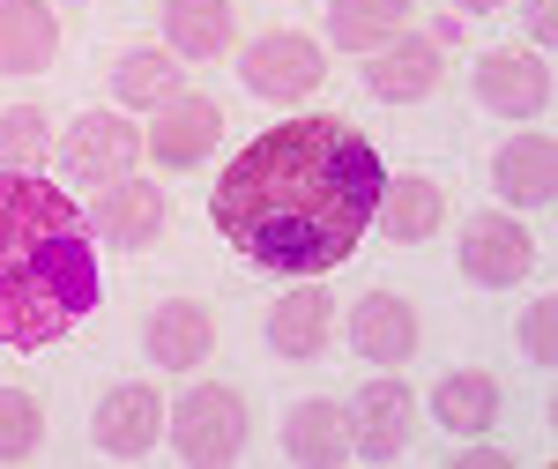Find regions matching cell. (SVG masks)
Wrapping results in <instances>:
<instances>
[{"instance_id": "1", "label": "cell", "mask_w": 558, "mask_h": 469, "mask_svg": "<svg viewBox=\"0 0 558 469\" xmlns=\"http://www.w3.org/2000/svg\"><path fill=\"white\" fill-rule=\"evenodd\" d=\"M380 179L387 171L365 134L336 112H313V120H283V128L254 134L223 165L209 216L254 268L328 276L373 231Z\"/></svg>"}, {"instance_id": "2", "label": "cell", "mask_w": 558, "mask_h": 469, "mask_svg": "<svg viewBox=\"0 0 558 469\" xmlns=\"http://www.w3.org/2000/svg\"><path fill=\"white\" fill-rule=\"evenodd\" d=\"M105 299V276L89 254L83 209L60 194V179L0 171V342L45 350L83 328Z\"/></svg>"}, {"instance_id": "3", "label": "cell", "mask_w": 558, "mask_h": 469, "mask_svg": "<svg viewBox=\"0 0 558 469\" xmlns=\"http://www.w3.org/2000/svg\"><path fill=\"white\" fill-rule=\"evenodd\" d=\"M476 105L499 120H536L551 112V60L536 45H499L476 60Z\"/></svg>"}, {"instance_id": "4", "label": "cell", "mask_w": 558, "mask_h": 469, "mask_svg": "<svg viewBox=\"0 0 558 469\" xmlns=\"http://www.w3.org/2000/svg\"><path fill=\"white\" fill-rule=\"evenodd\" d=\"M246 89L268 97V105H299L313 89L328 83V60H320V45L305 38V31H268V38L246 45Z\"/></svg>"}, {"instance_id": "5", "label": "cell", "mask_w": 558, "mask_h": 469, "mask_svg": "<svg viewBox=\"0 0 558 469\" xmlns=\"http://www.w3.org/2000/svg\"><path fill=\"white\" fill-rule=\"evenodd\" d=\"M179 455L186 462H239V447H246V395L239 387H194L186 402H179Z\"/></svg>"}, {"instance_id": "6", "label": "cell", "mask_w": 558, "mask_h": 469, "mask_svg": "<svg viewBox=\"0 0 558 469\" xmlns=\"http://www.w3.org/2000/svg\"><path fill=\"white\" fill-rule=\"evenodd\" d=\"M134 157H142V134H134V120H120V112H83V120L68 128V142H60L68 179H89V187L128 179Z\"/></svg>"}, {"instance_id": "7", "label": "cell", "mask_w": 558, "mask_h": 469, "mask_svg": "<svg viewBox=\"0 0 558 469\" xmlns=\"http://www.w3.org/2000/svg\"><path fill=\"white\" fill-rule=\"evenodd\" d=\"M97 447L105 455H120V462H142L157 440H165V395L149 381H120L105 402H97Z\"/></svg>"}, {"instance_id": "8", "label": "cell", "mask_w": 558, "mask_h": 469, "mask_svg": "<svg viewBox=\"0 0 558 469\" xmlns=\"http://www.w3.org/2000/svg\"><path fill=\"white\" fill-rule=\"evenodd\" d=\"M350 418V455H365V462H395L402 447H410V432H417V395L402 381H373L357 395V410Z\"/></svg>"}, {"instance_id": "9", "label": "cell", "mask_w": 558, "mask_h": 469, "mask_svg": "<svg viewBox=\"0 0 558 469\" xmlns=\"http://www.w3.org/2000/svg\"><path fill=\"white\" fill-rule=\"evenodd\" d=\"M365 83H373V97H387V105H417V97H432V89L447 83L439 38H425V31H402V38H387L380 52L365 60Z\"/></svg>"}, {"instance_id": "10", "label": "cell", "mask_w": 558, "mask_h": 469, "mask_svg": "<svg viewBox=\"0 0 558 469\" xmlns=\"http://www.w3.org/2000/svg\"><path fill=\"white\" fill-rule=\"evenodd\" d=\"M216 134H223L216 97H165V105H157V128L142 134V149H149L157 165H202L216 149Z\"/></svg>"}, {"instance_id": "11", "label": "cell", "mask_w": 558, "mask_h": 469, "mask_svg": "<svg viewBox=\"0 0 558 469\" xmlns=\"http://www.w3.org/2000/svg\"><path fill=\"white\" fill-rule=\"evenodd\" d=\"M142 350L165 365V373H186V365H202L216 350V321L202 299H165L149 321H142Z\"/></svg>"}, {"instance_id": "12", "label": "cell", "mask_w": 558, "mask_h": 469, "mask_svg": "<svg viewBox=\"0 0 558 469\" xmlns=\"http://www.w3.org/2000/svg\"><path fill=\"white\" fill-rule=\"evenodd\" d=\"M462 276L492 284V291L521 284L529 276V231H521L514 216H470V231H462Z\"/></svg>"}, {"instance_id": "13", "label": "cell", "mask_w": 558, "mask_h": 469, "mask_svg": "<svg viewBox=\"0 0 558 469\" xmlns=\"http://www.w3.org/2000/svg\"><path fill=\"white\" fill-rule=\"evenodd\" d=\"M492 187L521 202V209H551L558 202V142L544 128L536 134H514L499 157H492Z\"/></svg>"}, {"instance_id": "14", "label": "cell", "mask_w": 558, "mask_h": 469, "mask_svg": "<svg viewBox=\"0 0 558 469\" xmlns=\"http://www.w3.org/2000/svg\"><path fill=\"white\" fill-rule=\"evenodd\" d=\"M60 60V15L45 0H0V75H45Z\"/></svg>"}, {"instance_id": "15", "label": "cell", "mask_w": 558, "mask_h": 469, "mask_svg": "<svg viewBox=\"0 0 558 469\" xmlns=\"http://www.w3.org/2000/svg\"><path fill=\"white\" fill-rule=\"evenodd\" d=\"M439 216H447V194H439V179H417V171H402V179H380V224L387 246H425L432 231H439Z\"/></svg>"}, {"instance_id": "16", "label": "cell", "mask_w": 558, "mask_h": 469, "mask_svg": "<svg viewBox=\"0 0 558 469\" xmlns=\"http://www.w3.org/2000/svg\"><path fill=\"white\" fill-rule=\"evenodd\" d=\"M350 342H357V358H373V365L417 358V305L402 299V291L357 299V313H350Z\"/></svg>"}, {"instance_id": "17", "label": "cell", "mask_w": 558, "mask_h": 469, "mask_svg": "<svg viewBox=\"0 0 558 469\" xmlns=\"http://www.w3.org/2000/svg\"><path fill=\"white\" fill-rule=\"evenodd\" d=\"M89 224H97L112 246H149V239H165V194L128 171V179H112V187L97 194Z\"/></svg>"}, {"instance_id": "18", "label": "cell", "mask_w": 558, "mask_h": 469, "mask_svg": "<svg viewBox=\"0 0 558 469\" xmlns=\"http://www.w3.org/2000/svg\"><path fill=\"white\" fill-rule=\"evenodd\" d=\"M283 455L291 462H313V469H328V462H350V418H343V402H291V418H283Z\"/></svg>"}, {"instance_id": "19", "label": "cell", "mask_w": 558, "mask_h": 469, "mask_svg": "<svg viewBox=\"0 0 558 469\" xmlns=\"http://www.w3.org/2000/svg\"><path fill=\"white\" fill-rule=\"evenodd\" d=\"M165 38L179 45V60H223L239 38L231 0H165Z\"/></svg>"}, {"instance_id": "20", "label": "cell", "mask_w": 558, "mask_h": 469, "mask_svg": "<svg viewBox=\"0 0 558 469\" xmlns=\"http://www.w3.org/2000/svg\"><path fill=\"white\" fill-rule=\"evenodd\" d=\"M410 0H328V38L343 45V52H380L387 38H402L410 31Z\"/></svg>"}, {"instance_id": "21", "label": "cell", "mask_w": 558, "mask_h": 469, "mask_svg": "<svg viewBox=\"0 0 558 469\" xmlns=\"http://www.w3.org/2000/svg\"><path fill=\"white\" fill-rule=\"evenodd\" d=\"M268 342H276V358H320V342H328V299L299 284L291 299L268 305Z\"/></svg>"}, {"instance_id": "22", "label": "cell", "mask_w": 558, "mask_h": 469, "mask_svg": "<svg viewBox=\"0 0 558 469\" xmlns=\"http://www.w3.org/2000/svg\"><path fill=\"white\" fill-rule=\"evenodd\" d=\"M432 418L447 432H492V418H499V381L492 373H447V381L432 387Z\"/></svg>"}, {"instance_id": "23", "label": "cell", "mask_w": 558, "mask_h": 469, "mask_svg": "<svg viewBox=\"0 0 558 469\" xmlns=\"http://www.w3.org/2000/svg\"><path fill=\"white\" fill-rule=\"evenodd\" d=\"M112 89H120V105H165L179 97V60L165 45H128L112 60Z\"/></svg>"}, {"instance_id": "24", "label": "cell", "mask_w": 558, "mask_h": 469, "mask_svg": "<svg viewBox=\"0 0 558 469\" xmlns=\"http://www.w3.org/2000/svg\"><path fill=\"white\" fill-rule=\"evenodd\" d=\"M45 149H52L45 112L38 105H8L0 112V171H45Z\"/></svg>"}, {"instance_id": "25", "label": "cell", "mask_w": 558, "mask_h": 469, "mask_svg": "<svg viewBox=\"0 0 558 469\" xmlns=\"http://www.w3.org/2000/svg\"><path fill=\"white\" fill-rule=\"evenodd\" d=\"M45 440V418H38V395L23 387H0V462H31Z\"/></svg>"}, {"instance_id": "26", "label": "cell", "mask_w": 558, "mask_h": 469, "mask_svg": "<svg viewBox=\"0 0 558 469\" xmlns=\"http://www.w3.org/2000/svg\"><path fill=\"white\" fill-rule=\"evenodd\" d=\"M521 350H529L536 365H558V299H536L521 313Z\"/></svg>"}, {"instance_id": "27", "label": "cell", "mask_w": 558, "mask_h": 469, "mask_svg": "<svg viewBox=\"0 0 558 469\" xmlns=\"http://www.w3.org/2000/svg\"><path fill=\"white\" fill-rule=\"evenodd\" d=\"M507 462H514V455H507V447H484L476 432H470V447L454 455V469H507Z\"/></svg>"}, {"instance_id": "28", "label": "cell", "mask_w": 558, "mask_h": 469, "mask_svg": "<svg viewBox=\"0 0 558 469\" xmlns=\"http://www.w3.org/2000/svg\"><path fill=\"white\" fill-rule=\"evenodd\" d=\"M529 31H536V52H551V38H558V8L551 0H529Z\"/></svg>"}, {"instance_id": "29", "label": "cell", "mask_w": 558, "mask_h": 469, "mask_svg": "<svg viewBox=\"0 0 558 469\" xmlns=\"http://www.w3.org/2000/svg\"><path fill=\"white\" fill-rule=\"evenodd\" d=\"M462 15H492V8H507V0H454Z\"/></svg>"}]
</instances>
